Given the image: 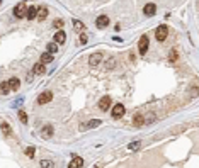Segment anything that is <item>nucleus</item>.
<instances>
[{
	"label": "nucleus",
	"mask_w": 199,
	"mask_h": 168,
	"mask_svg": "<svg viewBox=\"0 0 199 168\" xmlns=\"http://www.w3.org/2000/svg\"><path fill=\"white\" fill-rule=\"evenodd\" d=\"M155 36H157V41H165L167 39V36H168V29H167V26H158L157 27V31H155Z\"/></svg>",
	"instance_id": "f257e3e1"
},
{
	"label": "nucleus",
	"mask_w": 199,
	"mask_h": 168,
	"mask_svg": "<svg viewBox=\"0 0 199 168\" xmlns=\"http://www.w3.org/2000/svg\"><path fill=\"white\" fill-rule=\"evenodd\" d=\"M112 119H121V117L124 116V105L123 104H116L114 107H112Z\"/></svg>",
	"instance_id": "f03ea898"
},
{
	"label": "nucleus",
	"mask_w": 199,
	"mask_h": 168,
	"mask_svg": "<svg viewBox=\"0 0 199 168\" xmlns=\"http://www.w3.org/2000/svg\"><path fill=\"white\" fill-rule=\"evenodd\" d=\"M26 10H27V7L24 5V4H19V5L14 7V16L17 17V19H22V17H26Z\"/></svg>",
	"instance_id": "7ed1b4c3"
},
{
	"label": "nucleus",
	"mask_w": 199,
	"mask_h": 168,
	"mask_svg": "<svg viewBox=\"0 0 199 168\" xmlns=\"http://www.w3.org/2000/svg\"><path fill=\"white\" fill-rule=\"evenodd\" d=\"M95 26L99 27V29L107 27V26H109V17H107V16H99V17H97V21H95Z\"/></svg>",
	"instance_id": "20e7f679"
},
{
	"label": "nucleus",
	"mask_w": 199,
	"mask_h": 168,
	"mask_svg": "<svg viewBox=\"0 0 199 168\" xmlns=\"http://www.w3.org/2000/svg\"><path fill=\"white\" fill-rule=\"evenodd\" d=\"M51 99H53V94H51V92H43V94L37 97V104L44 105V104H48Z\"/></svg>",
	"instance_id": "39448f33"
},
{
	"label": "nucleus",
	"mask_w": 199,
	"mask_h": 168,
	"mask_svg": "<svg viewBox=\"0 0 199 168\" xmlns=\"http://www.w3.org/2000/svg\"><path fill=\"white\" fill-rule=\"evenodd\" d=\"M100 124H102V121H99V119H92V121H89L87 124H82L80 129H82V131H84V129H94V127H99Z\"/></svg>",
	"instance_id": "423d86ee"
},
{
	"label": "nucleus",
	"mask_w": 199,
	"mask_h": 168,
	"mask_svg": "<svg viewBox=\"0 0 199 168\" xmlns=\"http://www.w3.org/2000/svg\"><path fill=\"white\" fill-rule=\"evenodd\" d=\"M138 49H140V53L141 54H145L148 49V37L147 36H141V39H140V44H138Z\"/></svg>",
	"instance_id": "0eeeda50"
},
{
	"label": "nucleus",
	"mask_w": 199,
	"mask_h": 168,
	"mask_svg": "<svg viewBox=\"0 0 199 168\" xmlns=\"http://www.w3.org/2000/svg\"><path fill=\"white\" fill-rule=\"evenodd\" d=\"M82 167H84V160L80 156H73V160L68 165V168H82Z\"/></svg>",
	"instance_id": "6e6552de"
},
{
	"label": "nucleus",
	"mask_w": 199,
	"mask_h": 168,
	"mask_svg": "<svg viewBox=\"0 0 199 168\" xmlns=\"http://www.w3.org/2000/svg\"><path fill=\"white\" fill-rule=\"evenodd\" d=\"M100 59H102V54H100V53H94V54L89 58L90 66H97V65L100 63Z\"/></svg>",
	"instance_id": "1a4fd4ad"
},
{
	"label": "nucleus",
	"mask_w": 199,
	"mask_h": 168,
	"mask_svg": "<svg viewBox=\"0 0 199 168\" xmlns=\"http://www.w3.org/2000/svg\"><path fill=\"white\" fill-rule=\"evenodd\" d=\"M155 12H157L155 4H147V5L143 7V14H145V16H153Z\"/></svg>",
	"instance_id": "9d476101"
},
{
	"label": "nucleus",
	"mask_w": 199,
	"mask_h": 168,
	"mask_svg": "<svg viewBox=\"0 0 199 168\" xmlns=\"http://www.w3.org/2000/svg\"><path fill=\"white\" fill-rule=\"evenodd\" d=\"M65 41H67V34L63 31H58L56 34H55V42H56V44H63Z\"/></svg>",
	"instance_id": "9b49d317"
},
{
	"label": "nucleus",
	"mask_w": 199,
	"mask_h": 168,
	"mask_svg": "<svg viewBox=\"0 0 199 168\" xmlns=\"http://www.w3.org/2000/svg\"><path fill=\"white\" fill-rule=\"evenodd\" d=\"M99 107H100V110H107L111 107V99L109 97H102L100 99V102H99Z\"/></svg>",
	"instance_id": "f8f14e48"
},
{
	"label": "nucleus",
	"mask_w": 199,
	"mask_h": 168,
	"mask_svg": "<svg viewBox=\"0 0 199 168\" xmlns=\"http://www.w3.org/2000/svg\"><path fill=\"white\" fill-rule=\"evenodd\" d=\"M133 124H135L136 127H141V124H145V117H143V114H135Z\"/></svg>",
	"instance_id": "ddd939ff"
},
{
	"label": "nucleus",
	"mask_w": 199,
	"mask_h": 168,
	"mask_svg": "<svg viewBox=\"0 0 199 168\" xmlns=\"http://www.w3.org/2000/svg\"><path fill=\"white\" fill-rule=\"evenodd\" d=\"M7 83H9V88H10V90H17L19 87H21V82H19V78H16V77L10 78Z\"/></svg>",
	"instance_id": "4468645a"
},
{
	"label": "nucleus",
	"mask_w": 199,
	"mask_h": 168,
	"mask_svg": "<svg viewBox=\"0 0 199 168\" xmlns=\"http://www.w3.org/2000/svg\"><path fill=\"white\" fill-rule=\"evenodd\" d=\"M32 71L37 73V75H43V73H46V66H44L43 63H36L34 65V68H32Z\"/></svg>",
	"instance_id": "2eb2a0df"
},
{
	"label": "nucleus",
	"mask_w": 199,
	"mask_h": 168,
	"mask_svg": "<svg viewBox=\"0 0 199 168\" xmlns=\"http://www.w3.org/2000/svg\"><path fill=\"white\" fill-rule=\"evenodd\" d=\"M36 16H37V9L31 5V7H29V9L26 10V17H27V19H36Z\"/></svg>",
	"instance_id": "dca6fc26"
},
{
	"label": "nucleus",
	"mask_w": 199,
	"mask_h": 168,
	"mask_svg": "<svg viewBox=\"0 0 199 168\" xmlns=\"http://www.w3.org/2000/svg\"><path fill=\"white\" fill-rule=\"evenodd\" d=\"M41 136L44 138V139L51 138V136H53V127H51V126H44V129L41 131Z\"/></svg>",
	"instance_id": "f3484780"
},
{
	"label": "nucleus",
	"mask_w": 199,
	"mask_h": 168,
	"mask_svg": "<svg viewBox=\"0 0 199 168\" xmlns=\"http://www.w3.org/2000/svg\"><path fill=\"white\" fill-rule=\"evenodd\" d=\"M51 61H53V54H49V53H43L41 54V61L39 63L46 65V63H51Z\"/></svg>",
	"instance_id": "a211bd4d"
},
{
	"label": "nucleus",
	"mask_w": 199,
	"mask_h": 168,
	"mask_svg": "<svg viewBox=\"0 0 199 168\" xmlns=\"http://www.w3.org/2000/svg\"><path fill=\"white\" fill-rule=\"evenodd\" d=\"M37 19H41V21H43V19H46V17H48V9H46V7H39V9H37Z\"/></svg>",
	"instance_id": "6ab92c4d"
},
{
	"label": "nucleus",
	"mask_w": 199,
	"mask_h": 168,
	"mask_svg": "<svg viewBox=\"0 0 199 168\" xmlns=\"http://www.w3.org/2000/svg\"><path fill=\"white\" fill-rule=\"evenodd\" d=\"M56 51H58V44L56 42H49V44H48V53H49V54H55Z\"/></svg>",
	"instance_id": "aec40b11"
},
{
	"label": "nucleus",
	"mask_w": 199,
	"mask_h": 168,
	"mask_svg": "<svg viewBox=\"0 0 199 168\" xmlns=\"http://www.w3.org/2000/svg\"><path fill=\"white\" fill-rule=\"evenodd\" d=\"M0 92H2L4 95H7L9 92H10V88H9V83H7V82H2V85H0Z\"/></svg>",
	"instance_id": "412c9836"
},
{
	"label": "nucleus",
	"mask_w": 199,
	"mask_h": 168,
	"mask_svg": "<svg viewBox=\"0 0 199 168\" xmlns=\"http://www.w3.org/2000/svg\"><path fill=\"white\" fill-rule=\"evenodd\" d=\"M41 168H55V163L51 160H43L41 161Z\"/></svg>",
	"instance_id": "4be33fe9"
},
{
	"label": "nucleus",
	"mask_w": 199,
	"mask_h": 168,
	"mask_svg": "<svg viewBox=\"0 0 199 168\" xmlns=\"http://www.w3.org/2000/svg\"><path fill=\"white\" fill-rule=\"evenodd\" d=\"M73 27H75V31H77V32L84 31V24H82L80 21H73Z\"/></svg>",
	"instance_id": "5701e85b"
},
{
	"label": "nucleus",
	"mask_w": 199,
	"mask_h": 168,
	"mask_svg": "<svg viewBox=\"0 0 199 168\" xmlns=\"http://www.w3.org/2000/svg\"><path fill=\"white\" fill-rule=\"evenodd\" d=\"M0 127H2V131H4V134H7V136H9V134H10V126H9V124H7V122H2V126H0Z\"/></svg>",
	"instance_id": "b1692460"
},
{
	"label": "nucleus",
	"mask_w": 199,
	"mask_h": 168,
	"mask_svg": "<svg viewBox=\"0 0 199 168\" xmlns=\"http://www.w3.org/2000/svg\"><path fill=\"white\" fill-rule=\"evenodd\" d=\"M19 119H21L22 124H26L27 122V114L24 112V110H19Z\"/></svg>",
	"instance_id": "393cba45"
},
{
	"label": "nucleus",
	"mask_w": 199,
	"mask_h": 168,
	"mask_svg": "<svg viewBox=\"0 0 199 168\" xmlns=\"http://www.w3.org/2000/svg\"><path fill=\"white\" fill-rule=\"evenodd\" d=\"M34 153H36L34 146H29V148H26V155H27L29 158H34Z\"/></svg>",
	"instance_id": "a878e982"
},
{
	"label": "nucleus",
	"mask_w": 199,
	"mask_h": 168,
	"mask_svg": "<svg viewBox=\"0 0 199 168\" xmlns=\"http://www.w3.org/2000/svg\"><path fill=\"white\" fill-rule=\"evenodd\" d=\"M140 144H141V141H135V143H131L129 146H128V149H129V151H133V149H138V148H140Z\"/></svg>",
	"instance_id": "bb28decb"
},
{
	"label": "nucleus",
	"mask_w": 199,
	"mask_h": 168,
	"mask_svg": "<svg viewBox=\"0 0 199 168\" xmlns=\"http://www.w3.org/2000/svg\"><path fill=\"white\" fill-rule=\"evenodd\" d=\"M87 41H89V36H87L85 32H80V42H82V44H85Z\"/></svg>",
	"instance_id": "cd10ccee"
},
{
	"label": "nucleus",
	"mask_w": 199,
	"mask_h": 168,
	"mask_svg": "<svg viewBox=\"0 0 199 168\" xmlns=\"http://www.w3.org/2000/svg\"><path fill=\"white\" fill-rule=\"evenodd\" d=\"M168 59H170V61H177V51H175V49H172V51H170Z\"/></svg>",
	"instance_id": "c85d7f7f"
},
{
	"label": "nucleus",
	"mask_w": 199,
	"mask_h": 168,
	"mask_svg": "<svg viewBox=\"0 0 199 168\" xmlns=\"http://www.w3.org/2000/svg\"><path fill=\"white\" fill-rule=\"evenodd\" d=\"M63 24H65L63 19H56V21H55V27H63Z\"/></svg>",
	"instance_id": "c756f323"
},
{
	"label": "nucleus",
	"mask_w": 199,
	"mask_h": 168,
	"mask_svg": "<svg viewBox=\"0 0 199 168\" xmlns=\"http://www.w3.org/2000/svg\"><path fill=\"white\" fill-rule=\"evenodd\" d=\"M112 66H116V59L114 58H111V61L107 63V68H112Z\"/></svg>",
	"instance_id": "7c9ffc66"
},
{
	"label": "nucleus",
	"mask_w": 199,
	"mask_h": 168,
	"mask_svg": "<svg viewBox=\"0 0 199 168\" xmlns=\"http://www.w3.org/2000/svg\"><path fill=\"white\" fill-rule=\"evenodd\" d=\"M0 4H2V0H0Z\"/></svg>",
	"instance_id": "2f4dec72"
}]
</instances>
